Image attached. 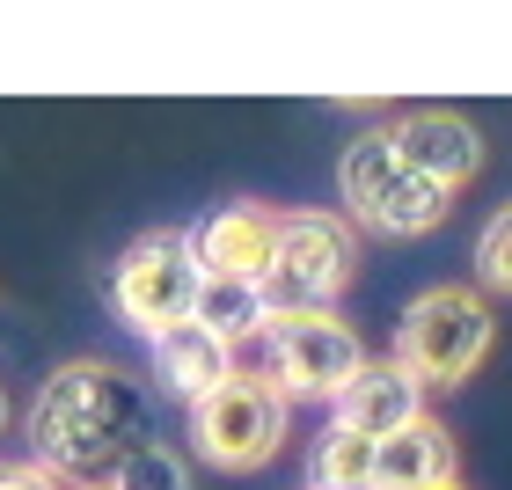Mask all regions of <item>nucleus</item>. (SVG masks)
Listing matches in <instances>:
<instances>
[{
    "label": "nucleus",
    "instance_id": "15",
    "mask_svg": "<svg viewBox=\"0 0 512 490\" xmlns=\"http://www.w3.org/2000/svg\"><path fill=\"white\" fill-rule=\"evenodd\" d=\"M103 490H191V461L161 439H132V447L110 461Z\"/></svg>",
    "mask_w": 512,
    "mask_h": 490
},
{
    "label": "nucleus",
    "instance_id": "11",
    "mask_svg": "<svg viewBox=\"0 0 512 490\" xmlns=\"http://www.w3.org/2000/svg\"><path fill=\"white\" fill-rule=\"evenodd\" d=\"M439 483H461V447L432 410L374 439V490H439Z\"/></svg>",
    "mask_w": 512,
    "mask_h": 490
},
{
    "label": "nucleus",
    "instance_id": "8",
    "mask_svg": "<svg viewBox=\"0 0 512 490\" xmlns=\"http://www.w3.org/2000/svg\"><path fill=\"white\" fill-rule=\"evenodd\" d=\"M271 227L278 213L256 198H235V205H213L198 227H183V242H191V264L198 278H227V286H256L271 264Z\"/></svg>",
    "mask_w": 512,
    "mask_h": 490
},
{
    "label": "nucleus",
    "instance_id": "20",
    "mask_svg": "<svg viewBox=\"0 0 512 490\" xmlns=\"http://www.w3.org/2000/svg\"><path fill=\"white\" fill-rule=\"evenodd\" d=\"M439 490H461V483H439Z\"/></svg>",
    "mask_w": 512,
    "mask_h": 490
},
{
    "label": "nucleus",
    "instance_id": "16",
    "mask_svg": "<svg viewBox=\"0 0 512 490\" xmlns=\"http://www.w3.org/2000/svg\"><path fill=\"white\" fill-rule=\"evenodd\" d=\"M476 293L483 300H491V293L512 300V198L476 227Z\"/></svg>",
    "mask_w": 512,
    "mask_h": 490
},
{
    "label": "nucleus",
    "instance_id": "12",
    "mask_svg": "<svg viewBox=\"0 0 512 490\" xmlns=\"http://www.w3.org/2000/svg\"><path fill=\"white\" fill-rule=\"evenodd\" d=\"M235 352L213 337V330H198V322H176V330H161L154 337V388L161 395H176L183 410L191 403H205L220 381H235Z\"/></svg>",
    "mask_w": 512,
    "mask_h": 490
},
{
    "label": "nucleus",
    "instance_id": "7",
    "mask_svg": "<svg viewBox=\"0 0 512 490\" xmlns=\"http://www.w3.org/2000/svg\"><path fill=\"white\" fill-rule=\"evenodd\" d=\"M278 447H286V403L256 373H235L205 403H191V454L213 476H256L278 461Z\"/></svg>",
    "mask_w": 512,
    "mask_h": 490
},
{
    "label": "nucleus",
    "instance_id": "19",
    "mask_svg": "<svg viewBox=\"0 0 512 490\" xmlns=\"http://www.w3.org/2000/svg\"><path fill=\"white\" fill-rule=\"evenodd\" d=\"M74 490H103V483H74Z\"/></svg>",
    "mask_w": 512,
    "mask_h": 490
},
{
    "label": "nucleus",
    "instance_id": "4",
    "mask_svg": "<svg viewBox=\"0 0 512 490\" xmlns=\"http://www.w3.org/2000/svg\"><path fill=\"white\" fill-rule=\"evenodd\" d=\"M337 191H344V220L366 227V235H381V242H417V235H432V227H447V213H454V191H439V183H425L417 169H403L395 147H388V132H359L352 147H344Z\"/></svg>",
    "mask_w": 512,
    "mask_h": 490
},
{
    "label": "nucleus",
    "instance_id": "6",
    "mask_svg": "<svg viewBox=\"0 0 512 490\" xmlns=\"http://www.w3.org/2000/svg\"><path fill=\"white\" fill-rule=\"evenodd\" d=\"M198 264H191V242H183V227H147L139 242L118 249V264H110V308H118L125 330L139 337H161L176 330V322H191L198 308Z\"/></svg>",
    "mask_w": 512,
    "mask_h": 490
},
{
    "label": "nucleus",
    "instance_id": "5",
    "mask_svg": "<svg viewBox=\"0 0 512 490\" xmlns=\"http://www.w3.org/2000/svg\"><path fill=\"white\" fill-rule=\"evenodd\" d=\"M264 381L278 403H330V395L366 366V337L337 308H300V315H264Z\"/></svg>",
    "mask_w": 512,
    "mask_h": 490
},
{
    "label": "nucleus",
    "instance_id": "2",
    "mask_svg": "<svg viewBox=\"0 0 512 490\" xmlns=\"http://www.w3.org/2000/svg\"><path fill=\"white\" fill-rule=\"evenodd\" d=\"M498 352V308L476 286H425L395 322V366L417 388H461Z\"/></svg>",
    "mask_w": 512,
    "mask_h": 490
},
{
    "label": "nucleus",
    "instance_id": "14",
    "mask_svg": "<svg viewBox=\"0 0 512 490\" xmlns=\"http://www.w3.org/2000/svg\"><path fill=\"white\" fill-rule=\"evenodd\" d=\"M308 490H374V439L322 425V439L308 447Z\"/></svg>",
    "mask_w": 512,
    "mask_h": 490
},
{
    "label": "nucleus",
    "instance_id": "1",
    "mask_svg": "<svg viewBox=\"0 0 512 490\" xmlns=\"http://www.w3.org/2000/svg\"><path fill=\"white\" fill-rule=\"evenodd\" d=\"M30 439V461L59 469L66 483H103L110 461L139 439V388L110 359H66L30 403Z\"/></svg>",
    "mask_w": 512,
    "mask_h": 490
},
{
    "label": "nucleus",
    "instance_id": "17",
    "mask_svg": "<svg viewBox=\"0 0 512 490\" xmlns=\"http://www.w3.org/2000/svg\"><path fill=\"white\" fill-rule=\"evenodd\" d=\"M0 490H74V483L44 461H0Z\"/></svg>",
    "mask_w": 512,
    "mask_h": 490
},
{
    "label": "nucleus",
    "instance_id": "9",
    "mask_svg": "<svg viewBox=\"0 0 512 490\" xmlns=\"http://www.w3.org/2000/svg\"><path fill=\"white\" fill-rule=\"evenodd\" d=\"M388 147L403 169H417L425 183L439 191H469L476 169H483V132L469 118H454V110H403V118L388 125Z\"/></svg>",
    "mask_w": 512,
    "mask_h": 490
},
{
    "label": "nucleus",
    "instance_id": "10",
    "mask_svg": "<svg viewBox=\"0 0 512 490\" xmlns=\"http://www.w3.org/2000/svg\"><path fill=\"white\" fill-rule=\"evenodd\" d=\"M410 417H425V388L395 359H366L352 381L330 395V425L359 432V439H388V432H403Z\"/></svg>",
    "mask_w": 512,
    "mask_h": 490
},
{
    "label": "nucleus",
    "instance_id": "3",
    "mask_svg": "<svg viewBox=\"0 0 512 490\" xmlns=\"http://www.w3.org/2000/svg\"><path fill=\"white\" fill-rule=\"evenodd\" d=\"M359 278V227L322 205H293L271 227V264L256 278L271 315H300V308H337L344 286Z\"/></svg>",
    "mask_w": 512,
    "mask_h": 490
},
{
    "label": "nucleus",
    "instance_id": "18",
    "mask_svg": "<svg viewBox=\"0 0 512 490\" xmlns=\"http://www.w3.org/2000/svg\"><path fill=\"white\" fill-rule=\"evenodd\" d=\"M0 432H8V395H0Z\"/></svg>",
    "mask_w": 512,
    "mask_h": 490
},
{
    "label": "nucleus",
    "instance_id": "13",
    "mask_svg": "<svg viewBox=\"0 0 512 490\" xmlns=\"http://www.w3.org/2000/svg\"><path fill=\"white\" fill-rule=\"evenodd\" d=\"M264 315H271L264 293H256V286H227V278H205L198 308H191V322H198V330H213L227 352H242V344L264 337Z\"/></svg>",
    "mask_w": 512,
    "mask_h": 490
}]
</instances>
